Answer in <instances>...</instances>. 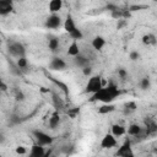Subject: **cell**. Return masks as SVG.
Listing matches in <instances>:
<instances>
[{
    "label": "cell",
    "instance_id": "1",
    "mask_svg": "<svg viewBox=\"0 0 157 157\" xmlns=\"http://www.w3.org/2000/svg\"><path fill=\"white\" fill-rule=\"evenodd\" d=\"M120 96V90L113 82H109L107 86H103L97 93L92 94V102H102L103 104L112 103L117 97Z\"/></svg>",
    "mask_w": 157,
    "mask_h": 157
},
{
    "label": "cell",
    "instance_id": "2",
    "mask_svg": "<svg viewBox=\"0 0 157 157\" xmlns=\"http://www.w3.org/2000/svg\"><path fill=\"white\" fill-rule=\"evenodd\" d=\"M103 87V82H102V77L99 75H94V76H91L86 83V87H85V92L86 93H91V94H94L97 93L101 88Z\"/></svg>",
    "mask_w": 157,
    "mask_h": 157
},
{
    "label": "cell",
    "instance_id": "3",
    "mask_svg": "<svg viewBox=\"0 0 157 157\" xmlns=\"http://www.w3.org/2000/svg\"><path fill=\"white\" fill-rule=\"evenodd\" d=\"M7 50H9V54L11 56L16 58V59H20L22 56H26V48L20 42H11V43H9Z\"/></svg>",
    "mask_w": 157,
    "mask_h": 157
},
{
    "label": "cell",
    "instance_id": "4",
    "mask_svg": "<svg viewBox=\"0 0 157 157\" xmlns=\"http://www.w3.org/2000/svg\"><path fill=\"white\" fill-rule=\"evenodd\" d=\"M32 134H33V137L36 140V144H38L40 146H49L53 142V137L50 135H48L47 132H44V131L34 130Z\"/></svg>",
    "mask_w": 157,
    "mask_h": 157
},
{
    "label": "cell",
    "instance_id": "5",
    "mask_svg": "<svg viewBox=\"0 0 157 157\" xmlns=\"http://www.w3.org/2000/svg\"><path fill=\"white\" fill-rule=\"evenodd\" d=\"M115 157H135L130 140H125L124 144L120 147H118L115 152Z\"/></svg>",
    "mask_w": 157,
    "mask_h": 157
},
{
    "label": "cell",
    "instance_id": "6",
    "mask_svg": "<svg viewBox=\"0 0 157 157\" xmlns=\"http://www.w3.org/2000/svg\"><path fill=\"white\" fill-rule=\"evenodd\" d=\"M61 25H64V23L61 21L60 15H58V13H52L45 20V27L49 29H58V28H60Z\"/></svg>",
    "mask_w": 157,
    "mask_h": 157
},
{
    "label": "cell",
    "instance_id": "7",
    "mask_svg": "<svg viewBox=\"0 0 157 157\" xmlns=\"http://www.w3.org/2000/svg\"><path fill=\"white\" fill-rule=\"evenodd\" d=\"M66 66L67 65H66L65 60L59 58V56H54L49 63V69L53 71H63L66 69Z\"/></svg>",
    "mask_w": 157,
    "mask_h": 157
},
{
    "label": "cell",
    "instance_id": "8",
    "mask_svg": "<svg viewBox=\"0 0 157 157\" xmlns=\"http://www.w3.org/2000/svg\"><path fill=\"white\" fill-rule=\"evenodd\" d=\"M117 146V139L112 134H105L103 139L101 140V147L102 148H113Z\"/></svg>",
    "mask_w": 157,
    "mask_h": 157
},
{
    "label": "cell",
    "instance_id": "9",
    "mask_svg": "<svg viewBox=\"0 0 157 157\" xmlns=\"http://www.w3.org/2000/svg\"><path fill=\"white\" fill-rule=\"evenodd\" d=\"M64 29L70 34V33H72L77 27H76V23H75V21H74V17L71 16V13H67L66 15V18H65V21H64Z\"/></svg>",
    "mask_w": 157,
    "mask_h": 157
},
{
    "label": "cell",
    "instance_id": "10",
    "mask_svg": "<svg viewBox=\"0 0 157 157\" xmlns=\"http://www.w3.org/2000/svg\"><path fill=\"white\" fill-rule=\"evenodd\" d=\"M45 151H47V150L44 148V146H40V145H38V144H34V145H32V147H31V151H29L28 157H44Z\"/></svg>",
    "mask_w": 157,
    "mask_h": 157
},
{
    "label": "cell",
    "instance_id": "11",
    "mask_svg": "<svg viewBox=\"0 0 157 157\" xmlns=\"http://www.w3.org/2000/svg\"><path fill=\"white\" fill-rule=\"evenodd\" d=\"M13 10V2L10 0H1L0 1V15L5 16Z\"/></svg>",
    "mask_w": 157,
    "mask_h": 157
},
{
    "label": "cell",
    "instance_id": "12",
    "mask_svg": "<svg viewBox=\"0 0 157 157\" xmlns=\"http://www.w3.org/2000/svg\"><path fill=\"white\" fill-rule=\"evenodd\" d=\"M48 9L52 13H58L63 9V1L61 0H52L48 4Z\"/></svg>",
    "mask_w": 157,
    "mask_h": 157
},
{
    "label": "cell",
    "instance_id": "13",
    "mask_svg": "<svg viewBox=\"0 0 157 157\" xmlns=\"http://www.w3.org/2000/svg\"><path fill=\"white\" fill-rule=\"evenodd\" d=\"M92 48L93 49H96V50H102L103 49V47L105 45V39L103 38V37H101V36H97V37H94L93 39H92Z\"/></svg>",
    "mask_w": 157,
    "mask_h": 157
},
{
    "label": "cell",
    "instance_id": "14",
    "mask_svg": "<svg viewBox=\"0 0 157 157\" xmlns=\"http://www.w3.org/2000/svg\"><path fill=\"white\" fill-rule=\"evenodd\" d=\"M125 134H126L125 126H123V125H120V124H114V125H112V135H113V136L120 137V136H123V135H125Z\"/></svg>",
    "mask_w": 157,
    "mask_h": 157
},
{
    "label": "cell",
    "instance_id": "15",
    "mask_svg": "<svg viewBox=\"0 0 157 157\" xmlns=\"http://www.w3.org/2000/svg\"><path fill=\"white\" fill-rule=\"evenodd\" d=\"M60 124V117H59V113L55 112L52 114V117L49 118V121H48V125L50 129H56Z\"/></svg>",
    "mask_w": 157,
    "mask_h": 157
},
{
    "label": "cell",
    "instance_id": "16",
    "mask_svg": "<svg viewBox=\"0 0 157 157\" xmlns=\"http://www.w3.org/2000/svg\"><path fill=\"white\" fill-rule=\"evenodd\" d=\"M67 54H69L70 56H74V58H76L77 55H80V47H78L77 42L72 40V43H71V44L69 45V48H67Z\"/></svg>",
    "mask_w": 157,
    "mask_h": 157
},
{
    "label": "cell",
    "instance_id": "17",
    "mask_svg": "<svg viewBox=\"0 0 157 157\" xmlns=\"http://www.w3.org/2000/svg\"><path fill=\"white\" fill-rule=\"evenodd\" d=\"M142 43L145 45H156L157 44V38L152 33H147L142 37Z\"/></svg>",
    "mask_w": 157,
    "mask_h": 157
},
{
    "label": "cell",
    "instance_id": "18",
    "mask_svg": "<svg viewBox=\"0 0 157 157\" xmlns=\"http://www.w3.org/2000/svg\"><path fill=\"white\" fill-rule=\"evenodd\" d=\"M128 134L130 135V136H139V135H141V132H142V128L140 126V125H137V124H131L129 128H128Z\"/></svg>",
    "mask_w": 157,
    "mask_h": 157
},
{
    "label": "cell",
    "instance_id": "19",
    "mask_svg": "<svg viewBox=\"0 0 157 157\" xmlns=\"http://www.w3.org/2000/svg\"><path fill=\"white\" fill-rule=\"evenodd\" d=\"M115 110V105L109 103V104H102L101 107H98V113L99 114H108Z\"/></svg>",
    "mask_w": 157,
    "mask_h": 157
},
{
    "label": "cell",
    "instance_id": "20",
    "mask_svg": "<svg viewBox=\"0 0 157 157\" xmlns=\"http://www.w3.org/2000/svg\"><path fill=\"white\" fill-rule=\"evenodd\" d=\"M75 64H76V66H78V67H85V66H88V59L86 58V56H83V55H77L75 59Z\"/></svg>",
    "mask_w": 157,
    "mask_h": 157
},
{
    "label": "cell",
    "instance_id": "21",
    "mask_svg": "<svg viewBox=\"0 0 157 157\" xmlns=\"http://www.w3.org/2000/svg\"><path fill=\"white\" fill-rule=\"evenodd\" d=\"M48 47H49V49L52 52H56L59 49V39L55 38V37H52L49 39V42H48Z\"/></svg>",
    "mask_w": 157,
    "mask_h": 157
},
{
    "label": "cell",
    "instance_id": "22",
    "mask_svg": "<svg viewBox=\"0 0 157 157\" xmlns=\"http://www.w3.org/2000/svg\"><path fill=\"white\" fill-rule=\"evenodd\" d=\"M52 101H53V104L55 105V108L60 109V108L64 107V102L61 101V98H60L56 93H53V98H52Z\"/></svg>",
    "mask_w": 157,
    "mask_h": 157
},
{
    "label": "cell",
    "instance_id": "23",
    "mask_svg": "<svg viewBox=\"0 0 157 157\" xmlns=\"http://www.w3.org/2000/svg\"><path fill=\"white\" fill-rule=\"evenodd\" d=\"M69 36H70V38H71L72 40H75V42H77L78 39H82V37H83L81 29H78V28H76V29H75L72 33H70Z\"/></svg>",
    "mask_w": 157,
    "mask_h": 157
},
{
    "label": "cell",
    "instance_id": "24",
    "mask_svg": "<svg viewBox=\"0 0 157 157\" xmlns=\"http://www.w3.org/2000/svg\"><path fill=\"white\" fill-rule=\"evenodd\" d=\"M16 65L20 67V70L26 69V67L28 66V60H27V58H26V56H22V58H20V59H17Z\"/></svg>",
    "mask_w": 157,
    "mask_h": 157
},
{
    "label": "cell",
    "instance_id": "25",
    "mask_svg": "<svg viewBox=\"0 0 157 157\" xmlns=\"http://www.w3.org/2000/svg\"><path fill=\"white\" fill-rule=\"evenodd\" d=\"M124 108H125V113H130V112H134V110H136V108H137V104H136V102H134V101H130V102L125 103Z\"/></svg>",
    "mask_w": 157,
    "mask_h": 157
},
{
    "label": "cell",
    "instance_id": "26",
    "mask_svg": "<svg viewBox=\"0 0 157 157\" xmlns=\"http://www.w3.org/2000/svg\"><path fill=\"white\" fill-rule=\"evenodd\" d=\"M140 87H141L142 90H148V88L151 87V81H150V78H148V77H144V78L140 81Z\"/></svg>",
    "mask_w": 157,
    "mask_h": 157
},
{
    "label": "cell",
    "instance_id": "27",
    "mask_svg": "<svg viewBox=\"0 0 157 157\" xmlns=\"http://www.w3.org/2000/svg\"><path fill=\"white\" fill-rule=\"evenodd\" d=\"M110 16L114 18V20H123V10L121 9H118V10H115V11H113V12H110Z\"/></svg>",
    "mask_w": 157,
    "mask_h": 157
},
{
    "label": "cell",
    "instance_id": "28",
    "mask_svg": "<svg viewBox=\"0 0 157 157\" xmlns=\"http://www.w3.org/2000/svg\"><path fill=\"white\" fill-rule=\"evenodd\" d=\"M15 152H16L17 155H26V153H27V148H26L25 146H17V147L15 148Z\"/></svg>",
    "mask_w": 157,
    "mask_h": 157
},
{
    "label": "cell",
    "instance_id": "29",
    "mask_svg": "<svg viewBox=\"0 0 157 157\" xmlns=\"http://www.w3.org/2000/svg\"><path fill=\"white\" fill-rule=\"evenodd\" d=\"M129 58H130L131 60H137V59L140 58V54H139V52H136V50H132V52H130V54H129Z\"/></svg>",
    "mask_w": 157,
    "mask_h": 157
},
{
    "label": "cell",
    "instance_id": "30",
    "mask_svg": "<svg viewBox=\"0 0 157 157\" xmlns=\"http://www.w3.org/2000/svg\"><path fill=\"white\" fill-rule=\"evenodd\" d=\"M145 7H146L145 5H142V6H141V5H131V6L129 7V11H130V12H132V11H139L140 9H145Z\"/></svg>",
    "mask_w": 157,
    "mask_h": 157
},
{
    "label": "cell",
    "instance_id": "31",
    "mask_svg": "<svg viewBox=\"0 0 157 157\" xmlns=\"http://www.w3.org/2000/svg\"><path fill=\"white\" fill-rule=\"evenodd\" d=\"M82 74L85 75V76H90L91 74H92V67L88 65V66H85L83 69H82Z\"/></svg>",
    "mask_w": 157,
    "mask_h": 157
},
{
    "label": "cell",
    "instance_id": "32",
    "mask_svg": "<svg viewBox=\"0 0 157 157\" xmlns=\"http://www.w3.org/2000/svg\"><path fill=\"white\" fill-rule=\"evenodd\" d=\"M118 75H119L120 78H126L128 77V72H126L125 69H119L118 70Z\"/></svg>",
    "mask_w": 157,
    "mask_h": 157
},
{
    "label": "cell",
    "instance_id": "33",
    "mask_svg": "<svg viewBox=\"0 0 157 157\" xmlns=\"http://www.w3.org/2000/svg\"><path fill=\"white\" fill-rule=\"evenodd\" d=\"M105 9L107 10H109L110 12H113V11H115V10H118L119 7L115 5V4H107V6H105Z\"/></svg>",
    "mask_w": 157,
    "mask_h": 157
},
{
    "label": "cell",
    "instance_id": "34",
    "mask_svg": "<svg viewBox=\"0 0 157 157\" xmlns=\"http://www.w3.org/2000/svg\"><path fill=\"white\" fill-rule=\"evenodd\" d=\"M125 25H126V20H119V21H118V25H117V28L120 29V28L124 27Z\"/></svg>",
    "mask_w": 157,
    "mask_h": 157
},
{
    "label": "cell",
    "instance_id": "35",
    "mask_svg": "<svg viewBox=\"0 0 157 157\" xmlns=\"http://www.w3.org/2000/svg\"><path fill=\"white\" fill-rule=\"evenodd\" d=\"M7 88H9L7 85H6L4 81H1V82H0V90H1L2 92H5V91H7Z\"/></svg>",
    "mask_w": 157,
    "mask_h": 157
},
{
    "label": "cell",
    "instance_id": "36",
    "mask_svg": "<svg viewBox=\"0 0 157 157\" xmlns=\"http://www.w3.org/2000/svg\"><path fill=\"white\" fill-rule=\"evenodd\" d=\"M16 99H18V101H22L23 99V93L20 91V92H17V94H16Z\"/></svg>",
    "mask_w": 157,
    "mask_h": 157
},
{
    "label": "cell",
    "instance_id": "37",
    "mask_svg": "<svg viewBox=\"0 0 157 157\" xmlns=\"http://www.w3.org/2000/svg\"><path fill=\"white\" fill-rule=\"evenodd\" d=\"M52 152H53V148H49V150H47V151H45V155H44V157H52Z\"/></svg>",
    "mask_w": 157,
    "mask_h": 157
},
{
    "label": "cell",
    "instance_id": "38",
    "mask_svg": "<svg viewBox=\"0 0 157 157\" xmlns=\"http://www.w3.org/2000/svg\"><path fill=\"white\" fill-rule=\"evenodd\" d=\"M77 112H78V109H74V110H69V114H70V115H71V117L74 118V117L76 115V113H77Z\"/></svg>",
    "mask_w": 157,
    "mask_h": 157
},
{
    "label": "cell",
    "instance_id": "39",
    "mask_svg": "<svg viewBox=\"0 0 157 157\" xmlns=\"http://www.w3.org/2000/svg\"><path fill=\"white\" fill-rule=\"evenodd\" d=\"M40 91H42V92H49V90H45V87H42Z\"/></svg>",
    "mask_w": 157,
    "mask_h": 157
},
{
    "label": "cell",
    "instance_id": "40",
    "mask_svg": "<svg viewBox=\"0 0 157 157\" xmlns=\"http://www.w3.org/2000/svg\"><path fill=\"white\" fill-rule=\"evenodd\" d=\"M156 83H157V77H156Z\"/></svg>",
    "mask_w": 157,
    "mask_h": 157
}]
</instances>
